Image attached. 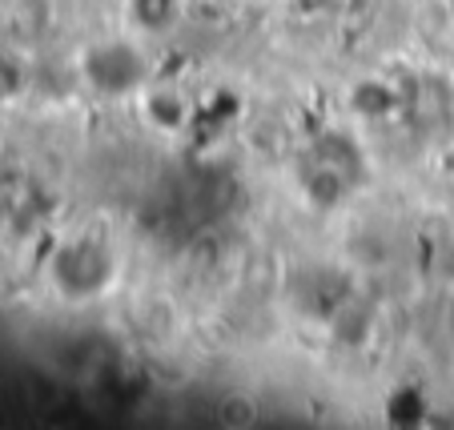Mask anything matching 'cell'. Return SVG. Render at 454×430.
Segmentation results:
<instances>
[{"mask_svg":"<svg viewBox=\"0 0 454 430\" xmlns=\"http://www.w3.org/2000/svg\"><path fill=\"white\" fill-rule=\"evenodd\" d=\"M113 274V262L101 246H65L52 262V282L69 298H89V293L105 290Z\"/></svg>","mask_w":454,"mask_h":430,"instance_id":"obj_1","label":"cell"},{"mask_svg":"<svg viewBox=\"0 0 454 430\" xmlns=\"http://www.w3.org/2000/svg\"><path fill=\"white\" fill-rule=\"evenodd\" d=\"M85 73L97 93H105V97L129 93V89L141 85V52L133 49V44L109 41L85 57Z\"/></svg>","mask_w":454,"mask_h":430,"instance_id":"obj_2","label":"cell"},{"mask_svg":"<svg viewBox=\"0 0 454 430\" xmlns=\"http://www.w3.org/2000/svg\"><path fill=\"white\" fill-rule=\"evenodd\" d=\"M129 17L145 33H161L177 17V0H129Z\"/></svg>","mask_w":454,"mask_h":430,"instance_id":"obj_3","label":"cell"}]
</instances>
